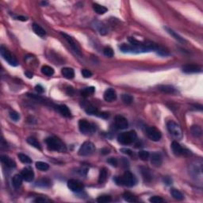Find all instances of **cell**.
I'll return each instance as SVG.
<instances>
[{
    "label": "cell",
    "instance_id": "cell-12",
    "mask_svg": "<svg viewBox=\"0 0 203 203\" xmlns=\"http://www.w3.org/2000/svg\"><path fill=\"white\" fill-rule=\"evenodd\" d=\"M114 123L116 127L119 129H125L129 126V122L126 118L121 115H117L115 117Z\"/></svg>",
    "mask_w": 203,
    "mask_h": 203
},
{
    "label": "cell",
    "instance_id": "cell-18",
    "mask_svg": "<svg viewBox=\"0 0 203 203\" xmlns=\"http://www.w3.org/2000/svg\"><path fill=\"white\" fill-rule=\"evenodd\" d=\"M182 72L186 74L198 73L201 72V68L197 65H186L182 67Z\"/></svg>",
    "mask_w": 203,
    "mask_h": 203
},
{
    "label": "cell",
    "instance_id": "cell-26",
    "mask_svg": "<svg viewBox=\"0 0 203 203\" xmlns=\"http://www.w3.org/2000/svg\"><path fill=\"white\" fill-rule=\"evenodd\" d=\"M107 179V170L106 168H103L100 170L99 176H98V182L100 184H103L106 182Z\"/></svg>",
    "mask_w": 203,
    "mask_h": 203
},
{
    "label": "cell",
    "instance_id": "cell-39",
    "mask_svg": "<svg viewBox=\"0 0 203 203\" xmlns=\"http://www.w3.org/2000/svg\"><path fill=\"white\" fill-rule=\"evenodd\" d=\"M103 53L107 57H113L114 56V51L110 47H106L103 49Z\"/></svg>",
    "mask_w": 203,
    "mask_h": 203
},
{
    "label": "cell",
    "instance_id": "cell-5",
    "mask_svg": "<svg viewBox=\"0 0 203 203\" xmlns=\"http://www.w3.org/2000/svg\"><path fill=\"white\" fill-rule=\"evenodd\" d=\"M95 150V146L91 141H85L79 149L78 154L81 156H88L93 154Z\"/></svg>",
    "mask_w": 203,
    "mask_h": 203
},
{
    "label": "cell",
    "instance_id": "cell-29",
    "mask_svg": "<svg viewBox=\"0 0 203 203\" xmlns=\"http://www.w3.org/2000/svg\"><path fill=\"white\" fill-rule=\"evenodd\" d=\"M171 194L172 195V197L176 199V200L181 201L184 198L183 194L179 191V190H176V189H171Z\"/></svg>",
    "mask_w": 203,
    "mask_h": 203
},
{
    "label": "cell",
    "instance_id": "cell-6",
    "mask_svg": "<svg viewBox=\"0 0 203 203\" xmlns=\"http://www.w3.org/2000/svg\"><path fill=\"white\" fill-rule=\"evenodd\" d=\"M0 53H1V56H3V59H4V60H5L10 65L14 66V67H16V66L18 65V60L13 56L12 54H11L5 47L1 46V48H0Z\"/></svg>",
    "mask_w": 203,
    "mask_h": 203
},
{
    "label": "cell",
    "instance_id": "cell-20",
    "mask_svg": "<svg viewBox=\"0 0 203 203\" xmlns=\"http://www.w3.org/2000/svg\"><path fill=\"white\" fill-rule=\"evenodd\" d=\"M23 177L21 174H15V176L13 177L12 179V185L16 189H18L20 186H22V181H23Z\"/></svg>",
    "mask_w": 203,
    "mask_h": 203
},
{
    "label": "cell",
    "instance_id": "cell-14",
    "mask_svg": "<svg viewBox=\"0 0 203 203\" xmlns=\"http://www.w3.org/2000/svg\"><path fill=\"white\" fill-rule=\"evenodd\" d=\"M104 99L106 102H109V103H111V102H114L117 99V93L116 91L112 88L107 89L106 91L104 92Z\"/></svg>",
    "mask_w": 203,
    "mask_h": 203
},
{
    "label": "cell",
    "instance_id": "cell-53",
    "mask_svg": "<svg viewBox=\"0 0 203 203\" xmlns=\"http://www.w3.org/2000/svg\"><path fill=\"white\" fill-rule=\"evenodd\" d=\"M101 152H102V153H103V155H106V154H108V153L110 152V150L107 149V148H103Z\"/></svg>",
    "mask_w": 203,
    "mask_h": 203
},
{
    "label": "cell",
    "instance_id": "cell-21",
    "mask_svg": "<svg viewBox=\"0 0 203 203\" xmlns=\"http://www.w3.org/2000/svg\"><path fill=\"white\" fill-rule=\"evenodd\" d=\"M164 29H166V31H167L171 36L173 37L176 41H179V42H181V43H185V42H186L185 39L182 38L180 35H179V34H177L176 32H174L173 29H170L168 27H164Z\"/></svg>",
    "mask_w": 203,
    "mask_h": 203
},
{
    "label": "cell",
    "instance_id": "cell-24",
    "mask_svg": "<svg viewBox=\"0 0 203 203\" xmlns=\"http://www.w3.org/2000/svg\"><path fill=\"white\" fill-rule=\"evenodd\" d=\"M159 90L167 94H174L176 91L174 86H170V85H161L159 86Z\"/></svg>",
    "mask_w": 203,
    "mask_h": 203
},
{
    "label": "cell",
    "instance_id": "cell-46",
    "mask_svg": "<svg viewBox=\"0 0 203 203\" xmlns=\"http://www.w3.org/2000/svg\"><path fill=\"white\" fill-rule=\"evenodd\" d=\"M120 151H121L122 152L125 153V154H126V155H133V152H132L130 149H129V148H122Z\"/></svg>",
    "mask_w": 203,
    "mask_h": 203
},
{
    "label": "cell",
    "instance_id": "cell-33",
    "mask_svg": "<svg viewBox=\"0 0 203 203\" xmlns=\"http://www.w3.org/2000/svg\"><path fill=\"white\" fill-rule=\"evenodd\" d=\"M36 167L40 171H45L47 170L49 168V165L47 163L41 162V161H39V162L36 163Z\"/></svg>",
    "mask_w": 203,
    "mask_h": 203
},
{
    "label": "cell",
    "instance_id": "cell-50",
    "mask_svg": "<svg viewBox=\"0 0 203 203\" xmlns=\"http://www.w3.org/2000/svg\"><path fill=\"white\" fill-rule=\"evenodd\" d=\"M34 202H47V200H46L45 198H37V199H35V200H34Z\"/></svg>",
    "mask_w": 203,
    "mask_h": 203
},
{
    "label": "cell",
    "instance_id": "cell-17",
    "mask_svg": "<svg viewBox=\"0 0 203 203\" xmlns=\"http://www.w3.org/2000/svg\"><path fill=\"white\" fill-rule=\"evenodd\" d=\"M0 160L3 164H5L7 167H10V168H14V167H16V163L7 155H2L0 156Z\"/></svg>",
    "mask_w": 203,
    "mask_h": 203
},
{
    "label": "cell",
    "instance_id": "cell-36",
    "mask_svg": "<svg viewBox=\"0 0 203 203\" xmlns=\"http://www.w3.org/2000/svg\"><path fill=\"white\" fill-rule=\"evenodd\" d=\"M122 99L123 101V103L126 105H130L133 101V98L129 95H122Z\"/></svg>",
    "mask_w": 203,
    "mask_h": 203
},
{
    "label": "cell",
    "instance_id": "cell-2",
    "mask_svg": "<svg viewBox=\"0 0 203 203\" xmlns=\"http://www.w3.org/2000/svg\"><path fill=\"white\" fill-rule=\"evenodd\" d=\"M48 148L51 151H56L59 152H65L67 151V148L62 141L55 136H50L45 140Z\"/></svg>",
    "mask_w": 203,
    "mask_h": 203
},
{
    "label": "cell",
    "instance_id": "cell-30",
    "mask_svg": "<svg viewBox=\"0 0 203 203\" xmlns=\"http://www.w3.org/2000/svg\"><path fill=\"white\" fill-rule=\"evenodd\" d=\"M41 72L47 76H52L54 74V69L48 65H45L41 67Z\"/></svg>",
    "mask_w": 203,
    "mask_h": 203
},
{
    "label": "cell",
    "instance_id": "cell-3",
    "mask_svg": "<svg viewBox=\"0 0 203 203\" xmlns=\"http://www.w3.org/2000/svg\"><path fill=\"white\" fill-rule=\"evenodd\" d=\"M136 137H137V134L136 132L134 130H131V131L119 134L117 136V141L123 145H129L136 141Z\"/></svg>",
    "mask_w": 203,
    "mask_h": 203
},
{
    "label": "cell",
    "instance_id": "cell-31",
    "mask_svg": "<svg viewBox=\"0 0 203 203\" xmlns=\"http://www.w3.org/2000/svg\"><path fill=\"white\" fill-rule=\"evenodd\" d=\"M18 157L19 158L20 161L23 163H26V164H30L32 163V160L26 154H23V153H19L18 155Z\"/></svg>",
    "mask_w": 203,
    "mask_h": 203
},
{
    "label": "cell",
    "instance_id": "cell-40",
    "mask_svg": "<svg viewBox=\"0 0 203 203\" xmlns=\"http://www.w3.org/2000/svg\"><path fill=\"white\" fill-rule=\"evenodd\" d=\"M36 184L37 185V186H48L49 185H50V182H49V180L48 179H41V180H39V181H37L36 182Z\"/></svg>",
    "mask_w": 203,
    "mask_h": 203
},
{
    "label": "cell",
    "instance_id": "cell-43",
    "mask_svg": "<svg viewBox=\"0 0 203 203\" xmlns=\"http://www.w3.org/2000/svg\"><path fill=\"white\" fill-rule=\"evenodd\" d=\"M81 73L84 78H90V77L92 76V73H91V72L87 69H83L81 71Z\"/></svg>",
    "mask_w": 203,
    "mask_h": 203
},
{
    "label": "cell",
    "instance_id": "cell-37",
    "mask_svg": "<svg viewBox=\"0 0 203 203\" xmlns=\"http://www.w3.org/2000/svg\"><path fill=\"white\" fill-rule=\"evenodd\" d=\"M86 114H88L90 115H98V110L96 107L91 106H88V107L86 108Z\"/></svg>",
    "mask_w": 203,
    "mask_h": 203
},
{
    "label": "cell",
    "instance_id": "cell-28",
    "mask_svg": "<svg viewBox=\"0 0 203 203\" xmlns=\"http://www.w3.org/2000/svg\"><path fill=\"white\" fill-rule=\"evenodd\" d=\"M26 141H27V143L29 144L30 145H32L33 147H34V148H37V149H39V150H41V144L39 143L38 141H37V139L30 136V137H28V138H27Z\"/></svg>",
    "mask_w": 203,
    "mask_h": 203
},
{
    "label": "cell",
    "instance_id": "cell-13",
    "mask_svg": "<svg viewBox=\"0 0 203 203\" xmlns=\"http://www.w3.org/2000/svg\"><path fill=\"white\" fill-rule=\"evenodd\" d=\"M21 174L23 177V179H24L26 182H32L34 179V171L29 168V167H26L24 169L22 170V173Z\"/></svg>",
    "mask_w": 203,
    "mask_h": 203
},
{
    "label": "cell",
    "instance_id": "cell-35",
    "mask_svg": "<svg viewBox=\"0 0 203 203\" xmlns=\"http://www.w3.org/2000/svg\"><path fill=\"white\" fill-rule=\"evenodd\" d=\"M112 201V198L110 195H102L97 198V202L98 203H106Z\"/></svg>",
    "mask_w": 203,
    "mask_h": 203
},
{
    "label": "cell",
    "instance_id": "cell-8",
    "mask_svg": "<svg viewBox=\"0 0 203 203\" xmlns=\"http://www.w3.org/2000/svg\"><path fill=\"white\" fill-rule=\"evenodd\" d=\"M94 125L89 123L85 119H81L79 120V130L82 133L84 134H87L89 133H91V132L95 131V128H94Z\"/></svg>",
    "mask_w": 203,
    "mask_h": 203
},
{
    "label": "cell",
    "instance_id": "cell-45",
    "mask_svg": "<svg viewBox=\"0 0 203 203\" xmlns=\"http://www.w3.org/2000/svg\"><path fill=\"white\" fill-rule=\"evenodd\" d=\"M107 162L109 163L110 164L112 165V166H114V167H117V159H115V158H110V159L107 160Z\"/></svg>",
    "mask_w": 203,
    "mask_h": 203
},
{
    "label": "cell",
    "instance_id": "cell-27",
    "mask_svg": "<svg viewBox=\"0 0 203 203\" xmlns=\"http://www.w3.org/2000/svg\"><path fill=\"white\" fill-rule=\"evenodd\" d=\"M123 198L125 201H126L128 202H137V198L135 195H133V193H129V192H125L123 194Z\"/></svg>",
    "mask_w": 203,
    "mask_h": 203
},
{
    "label": "cell",
    "instance_id": "cell-38",
    "mask_svg": "<svg viewBox=\"0 0 203 203\" xmlns=\"http://www.w3.org/2000/svg\"><path fill=\"white\" fill-rule=\"evenodd\" d=\"M139 157H140V159H141L142 160H148V158L150 157V154H149V152H147V151H141L140 152H139L138 154Z\"/></svg>",
    "mask_w": 203,
    "mask_h": 203
},
{
    "label": "cell",
    "instance_id": "cell-42",
    "mask_svg": "<svg viewBox=\"0 0 203 203\" xmlns=\"http://www.w3.org/2000/svg\"><path fill=\"white\" fill-rule=\"evenodd\" d=\"M9 114H10V118L14 120V121H15V122H17V121H18L20 119V115L16 111H14V110L13 111H10Z\"/></svg>",
    "mask_w": 203,
    "mask_h": 203
},
{
    "label": "cell",
    "instance_id": "cell-25",
    "mask_svg": "<svg viewBox=\"0 0 203 203\" xmlns=\"http://www.w3.org/2000/svg\"><path fill=\"white\" fill-rule=\"evenodd\" d=\"M93 9L97 14L98 15H104L105 13L107 12V8L103 7L102 5H99L98 3H94L93 4Z\"/></svg>",
    "mask_w": 203,
    "mask_h": 203
},
{
    "label": "cell",
    "instance_id": "cell-4",
    "mask_svg": "<svg viewBox=\"0 0 203 203\" xmlns=\"http://www.w3.org/2000/svg\"><path fill=\"white\" fill-rule=\"evenodd\" d=\"M167 128L168 132L174 138L180 140L182 138V130L178 123L174 121H169L167 123Z\"/></svg>",
    "mask_w": 203,
    "mask_h": 203
},
{
    "label": "cell",
    "instance_id": "cell-41",
    "mask_svg": "<svg viewBox=\"0 0 203 203\" xmlns=\"http://www.w3.org/2000/svg\"><path fill=\"white\" fill-rule=\"evenodd\" d=\"M149 202L152 203H160L163 202V199L160 196H152L149 198Z\"/></svg>",
    "mask_w": 203,
    "mask_h": 203
},
{
    "label": "cell",
    "instance_id": "cell-48",
    "mask_svg": "<svg viewBox=\"0 0 203 203\" xmlns=\"http://www.w3.org/2000/svg\"><path fill=\"white\" fill-rule=\"evenodd\" d=\"M35 89H36V91L38 92V93H43L44 91H45V89H44V87L41 85H37L36 86H35Z\"/></svg>",
    "mask_w": 203,
    "mask_h": 203
},
{
    "label": "cell",
    "instance_id": "cell-1",
    "mask_svg": "<svg viewBox=\"0 0 203 203\" xmlns=\"http://www.w3.org/2000/svg\"><path fill=\"white\" fill-rule=\"evenodd\" d=\"M114 182L117 185H122L128 187H132L136 184V179L132 172L127 171L121 177H115Z\"/></svg>",
    "mask_w": 203,
    "mask_h": 203
},
{
    "label": "cell",
    "instance_id": "cell-34",
    "mask_svg": "<svg viewBox=\"0 0 203 203\" xmlns=\"http://www.w3.org/2000/svg\"><path fill=\"white\" fill-rule=\"evenodd\" d=\"M95 87L94 86H90V87H86V88H84L83 91H81V94L83 96H86L91 95H93L95 93Z\"/></svg>",
    "mask_w": 203,
    "mask_h": 203
},
{
    "label": "cell",
    "instance_id": "cell-52",
    "mask_svg": "<svg viewBox=\"0 0 203 203\" xmlns=\"http://www.w3.org/2000/svg\"><path fill=\"white\" fill-rule=\"evenodd\" d=\"M25 75H26L29 79H32V78H33V75H34L33 73H31V72H25Z\"/></svg>",
    "mask_w": 203,
    "mask_h": 203
},
{
    "label": "cell",
    "instance_id": "cell-19",
    "mask_svg": "<svg viewBox=\"0 0 203 203\" xmlns=\"http://www.w3.org/2000/svg\"><path fill=\"white\" fill-rule=\"evenodd\" d=\"M61 74L64 78L67 79H72L75 76L74 70L71 67H64L61 70Z\"/></svg>",
    "mask_w": 203,
    "mask_h": 203
},
{
    "label": "cell",
    "instance_id": "cell-10",
    "mask_svg": "<svg viewBox=\"0 0 203 203\" xmlns=\"http://www.w3.org/2000/svg\"><path fill=\"white\" fill-rule=\"evenodd\" d=\"M67 187L73 192H81L84 189V185L81 182L76 179H70L69 181L67 182Z\"/></svg>",
    "mask_w": 203,
    "mask_h": 203
},
{
    "label": "cell",
    "instance_id": "cell-49",
    "mask_svg": "<svg viewBox=\"0 0 203 203\" xmlns=\"http://www.w3.org/2000/svg\"><path fill=\"white\" fill-rule=\"evenodd\" d=\"M15 19L17 20H19V21H22V22H26V21H27V18L26 17H24V16H15Z\"/></svg>",
    "mask_w": 203,
    "mask_h": 203
},
{
    "label": "cell",
    "instance_id": "cell-51",
    "mask_svg": "<svg viewBox=\"0 0 203 203\" xmlns=\"http://www.w3.org/2000/svg\"><path fill=\"white\" fill-rule=\"evenodd\" d=\"M164 182L167 184V185H170V184L172 182V181H171V179H169L168 177H166V178L164 179Z\"/></svg>",
    "mask_w": 203,
    "mask_h": 203
},
{
    "label": "cell",
    "instance_id": "cell-44",
    "mask_svg": "<svg viewBox=\"0 0 203 203\" xmlns=\"http://www.w3.org/2000/svg\"><path fill=\"white\" fill-rule=\"evenodd\" d=\"M27 96H29V97H30L32 98H34V99H37L39 102H43L44 101V98H41V96L36 95H34V94H27Z\"/></svg>",
    "mask_w": 203,
    "mask_h": 203
},
{
    "label": "cell",
    "instance_id": "cell-16",
    "mask_svg": "<svg viewBox=\"0 0 203 203\" xmlns=\"http://www.w3.org/2000/svg\"><path fill=\"white\" fill-rule=\"evenodd\" d=\"M120 49L123 53H142L141 49L137 48H135L131 45H126V44H122V45L120 46Z\"/></svg>",
    "mask_w": 203,
    "mask_h": 203
},
{
    "label": "cell",
    "instance_id": "cell-23",
    "mask_svg": "<svg viewBox=\"0 0 203 203\" xmlns=\"http://www.w3.org/2000/svg\"><path fill=\"white\" fill-rule=\"evenodd\" d=\"M32 27H33V30H34V32L37 34V35H38L39 37L45 36V34H46L45 30V29H44L41 26H39V25L37 24V23H34V24H33V26Z\"/></svg>",
    "mask_w": 203,
    "mask_h": 203
},
{
    "label": "cell",
    "instance_id": "cell-47",
    "mask_svg": "<svg viewBox=\"0 0 203 203\" xmlns=\"http://www.w3.org/2000/svg\"><path fill=\"white\" fill-rule=\"evenodd\" d=\"M66 93L68 95H72L74 94V89L72 88V86H67V89H66Z\"/></svg>",
    "mask_w": 203,
    "mask_h": 203
},
{
    "label": "cell",
    "instance_id": "cell-9",
    "mask_svg": "<svg viewBox=\"0 0 203 203\" xmlns=\"http://www.w3.org/2000/svg\"><path fill=\"white\" fill-rule=\"evenodd\" d=\"M171 150L172 152H173V153H174L175 155H177V156H179V155H186L187 153L190 152L189 151H187L186 149L182 148L177 141H173V142H172L171 144Z\"/></svg>",
    "mask_w": 203,
    "mask_h": 203
},
{
    "label": "cell",
    "instance_id": "cell-54",
    "mask_svg": "<svg viewBox=\"0 0 203 203\" xmlns=\"http://www.w3.org/2000/svg\"><path fill=\"white\" fill-rule=\"evenodd\" d=\"M42 4H44V5H46V4H48V3H46V2H43V3H42Z\"/></svg>",
    "mask_w": 203,
    "mask_h": 203
},
{
    "label": "cell",
    "instance_id": "cell-11",
    "mask_svg": "<svg viewBox=\"0 0 203 203\" xmlns=\"http://www.w3.org/2000/svg\"><path fill=\"white\" fill-rule=\"evenodd\" d=\"M61 35L64 37V39L67 41V43L69 44V45L71 46V48L74 50L75 53H76L77 55L81 56L82 54L81 51H80V48H79V46L77 45L76 42L75 41L74 39L72 38V37H70L69 35H67V34H64V33H61Z\"/></svg>",
    "mask_w": 203,
    "mask_h": 203
},
{
    "label": "cell",
    "instance_id": "cell-32",
    "mask_svg": "<svg viewBox=\"0 0 203 203\" xmlns=\"http://www.w3.org/2000/svg\"><path fill=\"white\" fill-rule=\"evenodd\" d=\"M191 132L192 135L195 137H199L202 135V129L198 125H193L191 128Z\"/></svg>",
    "mask_w": 203,
    "mask_h": 203
},
{
    "label": "cell",
    "instance_id": "cell-15",
    "mask_svg": "<svg viewBox=\"0 0 203 203\" xmlns=\"http://www.w3.org/2000/svg\"><path fill=\"white\" fill-rule=\"evenodd\" d=\"M151 163L153 166L155 167H160L161 164H162L163 162V158L162 155H160V153L158 152H154L152 153L150 156Z\"/></svg>",
    "mask_w": 203,
    "mask_h": 203
},
{
    "label": "cell",
    "instance_id": "cell-7",
    "mask_svg": "<svg viewBox=\"0 0 203 203\" xmlns=\"http://www.w3.org/2000/svg\"><path fill=\"white\" fill-rule=\"evenodd\" d=\"M146 134L148 138L152 141H159L162 137L160 130L155 127H148L146 129Z\"/></svg>",
    "mask_w": 203,
    "mask_h": 203
},
{
    "label": "cell",
    "instance_id": "cell-22",
    "mask_svg": "<svg viewBox=\"0 0 203 203\" xmlns=\"http://www.w3.org/2000/svg\"><path fill=\"white\" fill-rule=\"evenodd\" d=\"M57 109H58V110H59V112H60V114L64 116V117H70L71 116H72L71 111H70V110L68 109V107H67V106H65V105L58 106Z\"/></svg>",
    "mask_w": 203,
    "mask_h": 203
}]
</instances>
